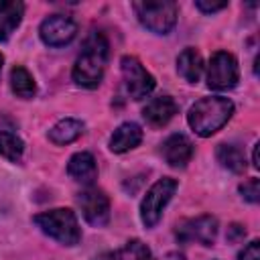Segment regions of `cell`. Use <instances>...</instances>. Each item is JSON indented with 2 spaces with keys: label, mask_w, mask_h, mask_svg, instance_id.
<instances>
[{
  "label": "cell",
  "mask_w": 260,
  "mask_h": 260,
  "mask_svg": "<svg viewBox=\"0 0 260 260\" xmlns=\"http://www.w3.org/2000/svg\"><path fill=\"white\" fill-rule=\"evenodd\" d=\"M106 61H108V41H106L104 32L91 30L83 43V49H81L75 65H73V73H71L73 81L87 89L98 87L104 77Z\"/></svg>",
  "instance_id": "1"
},
{
  "label": "cell",
  "mask_w": 260,
  "mask_h": 260,
  "mask_svg": "<svg viewBox=\"0 0 260 260\" xmlns=\"http://www.w3.org/2000/svg\"><path fill=\"white\" fill-rule=\"evenodd\" d=\"M234 114V104L228 98L211 95L195 102L187 114V122L199 136L215 134Z\"/></svg>",
  "instance_id": "2"
},
{
  "label": "cell",
  "mask_w": 260,
  "mask_h": 260,
  "mask_svg": "<svg viewBox=\"0 0 260 260\" xmlns=\"http://www.w3.org/2000/svg\"><path fill=\"white\" fill-rule=\"evenodd\" d=\"M32 221L41 228L43 234L49 238L65 244V246H75L81 240V230L77 223V217L71 209H51L45 213H39L32 217Z\"/></svg>",
  "instance_id": "3"
},
{
  "label": "cell",
  "mask_w": 260,
  "mask_h": 260,
  "mask_svg": "<svg viewBox=\"0 0 260 260\" xmlns=\"http://www.w3.org/2000/svg\"><path fill=\"white\" fill-rule=\"evenodd\" d=\"M142 26L156 35H167L177 22V4L171 0L156 2H134L132 4Z\"/></svg>",
  "instance_id": "4"
},
{
  "label": "cell",
  "mask_w": 260,
  "mask_h": 260,
  "mask_svg": "<svg viewBox=\"0 0 260 260\" xmlns=\"http://www.w3.org/2000/svg\"><path fill=\"white\" fill-rule=\"evenodd\" d=\"M177 191V181L171 177L158 179L144 195L142 203H140V219L146 228H154L162 215V209L167 207V203L171 201V197Z\"/></svg>",
  "instance_id": "5"
},
{
  "label": "cell",
  "mask_w": 260,
  "mask_h": 260,
  "mask_svg": "<svg viewBox=\"0 0 260 260\" xmlns=\"http://www.w3.org/2000/svg\"><path fill=\"white\" fill-rule=\"evenodd\" d=\"M120 67H122V79H124V89L128 98L142 100L154 89V77L142 67V63L136 57L124 55L120 61Z\"/></svg>",
  "instance_id": "6"
},
{
  "label": "cell",
  "mask_w": 260,
  "mask_h": 260,
  "mask_svg": "<svg viewBox=\"0 0 260 260\" xmlns=\"http://www.w3.org/2000/svg\"><path fill=\"white\" fill-rule=\"evenodd\" d=\"M238 63L234 59L232 53H225V51H217L213 53L211 61H209V67H207V85L209 89H215V91H225V89H232L236 83H238Z\"/></svg>",
  "instance_id": "7"
},
{
  "label": "cell",
  "mask_w": 260,
  "mask_h": 260,
  "mask_svg": "<svg viewBox=\"0 0 260 260\" xmlns=\"http://www.w3.org/2000/svg\"><path fill=\"white\" fill-rule=\"evenodd\" d=\"M175 236L179 242H197L203 246H211L217 236V219L213 215L183 219L181 223H177Z\"/></svg>",
  "instance_id": "8"
},
{
  "label": "cell",
  "mask_w": 260,
  "mask_h": 260,
  "mask_svg": "<svg viewBox=\"0 0 260 260\" xmlns=\"http://www.w3.org/2000/svg\"><path fill=\"white\" fill-rule=\"evenodd\" d=\"M77 205L81 207V213L85 221L93 228H102L110 221V199L102 189L87 187L79 193Z\"/></svg>",
  "instance_id": "9"
},
{
  "label": "cell",
  "mask_w": 260,
  "mask_h": 260,
  "mask_svg": "<svg viewBox=\"0 0 260 260\" xmlns=\"http://www.w3.org/2000/svg\"><path fill=\"white\" fill-rule=\"evenodd\" d=\"M41 41L49 47H63L77 35V24L65 14H51L41 22Z\"/></svg>",
  "instance_id": "10"
},
{
  "label": "cell",
  "mask_w": 260,
  "mask_h": 260,
  "mask_svg": "<svg viewBox=\"0 0 260 260\" xmlns=\"http://www.w3.org/2000/svg\"><path fill=\"white\" fill-rule=\"evenodd\" d=\"M160 154L165 156V160L175 167V169H183L187 167V162L193 156V144L185 134H171L162 146H160Z\"/></svg>",
  "instance_id": "11"
},
{
  "label": "cell",
  "mask_w": 260,
  "mask_h": 260,
  "mask_svg": "<svg viewBox=\"0 0 260 260\" xmlns=\"http://www.w3.org/2000/svg\"><path fill=\"white\" fill-rule=\"evenodd\" d=\"M177 114V104L171 95H160L150 100L144 108H142V116L148 124L152 126H165L173 116Z\"/></svg>",
  "instance_id": "12"
},
{
  "label": "cell",
  "mask_w": 260,
  "mask_h": 260,
  "mask_svg": "<svg viewBox=\"0 0 260 260\" xmlns=\"http://www.w3.org/2000/svg\"><path fill=\"white\" fill-rule=\"evenodd\" d=\"M140 140H142V128L134 122H124L114 130V134L110 138V150L118 152V154L128 152L132 148H136L140 144Z\"/></svg>",
  "instance_id": "13"
},
{
  "label": "cell",
  "mask_w": 260,
  "mask_h": 260,
  "mask_svg": "<svg viewBox=\"0 0 260 260\" xmlns=\"http://www.w3.org/2000/svg\"><path fill=\"white\" fill-rule=\"evenodd\" d=\"M67 173L71 179H75L77 183L83 185H91L98 177V167H95V158L89 152H75L69 158L67 165Z\"/></svg>",
  "instance_id": "14"
},
{
  "label": "cell",
  "mask_w": 260,
  "mask_h": 260,
  "mask_svg": "<svg viewBox=\"0 0 260 260\" xmlns=\"http://www.w3.org/2000/svg\"><path fill=\"white\" fill-rule=\"evenodd\" d=\"M24 4L16 0H0V43L8 41V37L16 30L22 20Z\"/></svg>",
  "instance_id": "15"
},
{
  "label": "cell",
  "mask_w": 260,
  "mask_h": 260,
  "mask_svg": "<svg viewBox=\"0 0 260 260\" xmlns=\"http://www.w3.org/2000/svg\"><path fill=\"white\" fill-rule=\"evenodd\" d=\"M177 71L189 83H197L203 73V59H201L199 51H195L193 47L183 49L181 55L177 57Z\"/></svg>",
  "instance_id": "16"
},
{
  "label": "cell",
  "mask_w": 260,
  "mask_h": 260,
  "mask_svg": "<svg viewBox=\"0 0 260 260\" xmlns=\"http://www.w3.org/2000/svg\"><path fill=\"white\" fill-rule=\"evenodd\" d=\"M83 132V124L75 118H65L59 120L51 130H49V140L55 144H69L73 140H77Z\"/></svg>",
  "instance_id": "17"
},
{
  "label": "cell",
  "mask_w": 260,
  "mask_h": 260,
  "mask_svg": "<svg viewBox=\"0 0 260 260\" xmlns=\"http://www.w3.org/2000/svg\"><path fill=\"white\" fill-rule=\"evenodd\" d=\"M215 156L221 162V167H225L232 173H242L246 169L244 152L236 144H219L217 150H215Z\"/></svg>",
  "instance_id": "18"
},
{
  "label": "cell",
  "mask_w": 260,
  "mask_h": 260,
  "mask_svg": "<svg viewBox=\"0 0 260 260\" xmlns=\"http://www.w3.org/2000/svg\"><path fill=\"white\" fill-rule=\"evenodd\" d=\"M10 87H12V91L18 98H32L35 91H37V85H35L32 75L24 67H20V65H16L10 71Z\"/></svg>",
  "instance_id": "19"
},
{
  "label": "cell",
  "mask_w": 260,
  "mask_h": 260,
  "mask_svg": "<svg viewBox=\"0 0 260 260\" xmlns=\"http://www.w3.org/2000/svg\"><path fill=\"white\" fill-rule=\"evenodd\" d=\"M24 152V144L22 140L12 134V132H6V130H0V156L12 160V162H18L20 156Z\"/></svg>",
  "instance_id": "20"
},
{
  "label": "cell",
  "mask_w": 260,
  "mask_h": 260,
  "mask_svg": "<svg viewBox=\"0 0 260 260\" xmlns=\"http://www.w3.org/2000/svg\"><path fill=\"white\" fill-rule=\"evenodd\" d=\"M112 260H150V250L140 240H132L124 248L114 252Z\"/></svg>",
  "instance_id": "21"
},
{
  "label": "cell",
  "mask_w": 260,
  "mask_h": 260,
  "mask_svg": "<svg viewBox=\"0 0 260 260\" xmlns=\"http://www.w3.org/2000/svg\"><path fill=\"white\" fill-rule=\"evenodd\" d=\"M240 193L246 201L258 203V199H260V181L258 179H248L246 183L240 185Z\"/></svg>",
  "instance_id": "22"
},
{
  "label": "cell",
  "mask_w": 260,
  "mask_h": 260,
  "mask_svg": "<svg viewBox=\"0 0 260 260\" xmlns=\"http://www.w3.org/2000/svg\"><path fill=\"white\" fill-rule=\"evenodd\" d=\"M238 260H260V242H258V240H252V242L238 254Z\"/></svg>",
  "instance_id": "23"
},
{
  "label": "cell",
  "mask_w": 260,
  "mask_h": 260,
  "mask_svg": "<svg viewBox=\"0 0 260 260\" xmlns=\"http://www.w3.org/2000/svg\"><path fill=\"white\" fill-rule=\"evenodd\" d=\"M195 6L205 12V14H211V12H217V10H223L228 6V2H205V0H197Z\"/></svg>",
  "instance_id": "24"
},
{
  "label": "cell",
  "mask_w": 260,
  "mask_h": 260,
  "mask_svg": "<svg viewBox=\"0 0 260 260\" xmlns=\"http://www.w3.org/2000/svg\"><path fill=\"white\" fill-rule=\"evenodd\" d=\"M244 236H246V230H244L242 225H238V223H234V225L230 228V234H228V240H232V242H236V240H244Z\"/></svg>",
  "instance_id": "25"
},
{
  "label": "cell",
  "mask_w": 260,
  "mask_h": 260,
  "mask_svg": "<svg viewBox=\"0 0 260 260\" xmlns=\"http://www.w3.org/2000/svg\"><path fill=\"white\" fill-rule=\"evenodd\" d=\"M258 142L254 144V152H252V165H254V169H260V162H258Z\"/></svg>",
  "instance_id": "26"
},
{
  "label": "cell",
  "mask_w": 260,
  "mask_h": 260,
  "mask_svg": "<svg viewBox=\"0 0 260 260\" xmlns=\"http://www.w3.org/2000/svg\"><path fill=\"white\" fill-rule=\"evenodd\" d=\"M167 260H185V258H183L181 254H169V256H167Z\"/></svg>",
  "instance_id": "27"
},
{
  "label": "cell",
  "mask_w": 260,
  "mask_h": 260,
  "mask_svg": "<svg viewBox=\"0 0 260 260\" xmlns=\"http://www.w3.org/2000/svg\"><path fill=\"white\" fill-rule=\"evenodd\" d=\"M2 63H4V57L0 55V71H2Z\"/></svg>",
  "instance_id": "28"
}]
</instances>
